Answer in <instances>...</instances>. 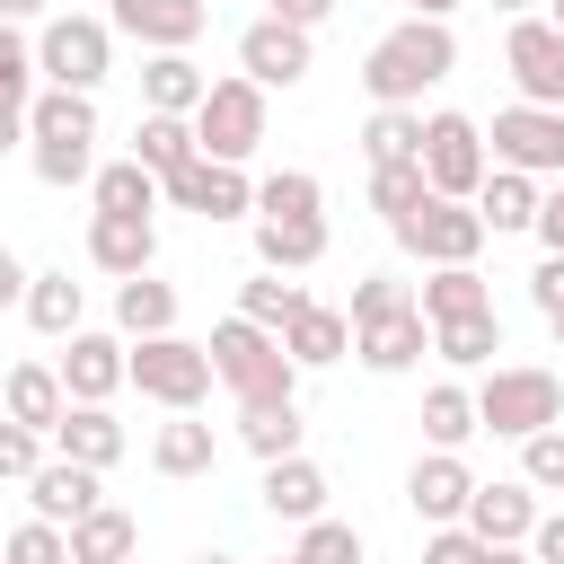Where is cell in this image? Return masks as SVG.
Listing matches in <instances>:
<instances>
[{
    "mask_svg": "<svg viewBox=\"0 0 564 564\" xmlns=\"http://www.w3.org/2000/svg\"><path fill=\"white\" fill-rule=\"evenodd\" d=\"M458 70V35L441 18H397L370 53H361V88L370 106H423V88H441Z\"/></svg>",
    "mask_w": 564,
    "mask_h": 564,
    "instance_id": "cell-1",
    "label": "cell"
},
{
    "mask_svg": "<svg viewBox=\"0 0 564 564\" xmlns=\"http://www.w3.org/2000/svg\"><path fill=\"white\" fill-rule=\"evenodd\" d=\"M467 397H476V432H494V441H529V432L564 423V379L546 361H494Z\"/></svg>",
    "mask_w": 564,
    "mask_h": 564,
    "instance_id": "cell-2",
    "label": "cell"
},
{
    "mask_svg": "<svg viewBox=\"0 0 564 564\" xmlns=\"http://www.w3.org/2000/svg\"><path fill=\"white\" fill-rule=\"evenodd\" d=\"M203 352H212V379H220L238 405H291V397H300V370H291L282 335H264V326H247V317H220Z\"/></svg>",
    "mask_w": 564,
    "mask_h": 564,
    "instance_id": "cell-3",
    "label": "cell"
},
{
    "mask_svg": "<svg viewBox=\"0 0 564 564\" xmlns=\"http://www.w3.org/2000/svg\"><path fill=\"white\" fill-rule=\"evenodd\" d=\"M106 70H115V26H106V18H70V9H53V18L35 26V79H44V88H79V97H97Z\"/></svg>",
    "mask_w": 564,
    "mask_h": 564,
    "instance_id": "cell-4",
    "label": "cell"
},
{
    "mask_svg": "<svg viewBox=\"0 0 564 564\" xmlns=\"http://www.w3.org/2000/svg\"><path fill=\"white\" fill-rule=\"evenodd\" d=\"M123 388H141L150 405L167 414H194L212 397V352L194 335H150V344H123Z\"/></svg>",
    "mask_w": 564,
    "mask_h": 564,
    "instance_id": "cell-5",
    "label": "cell"
},
{
    "mask_svg": "<svg viewBox=\"0 0 564 564\" xmlns=\"http://www.w3.org/2000/svg\"><path fill=\"white\" fill-rule=\"evenodd\" d=\"M185 123H194V150H203V159L247 167L256 141H264V88H256V79H212L203 106H194Z\"/></svg>",
    "mask_w": 564,
    "mask_h": 564,
    "instance_id": "cell-6",
    "label": "cell"
},
{
    "mask_svg": "<svg viewBox=\"0 0 564 564\" xmlns=\"http://www.w3.org/2000/svg\"><path fill=\"white\" fill-rule=\"evenodd\" d=\"M423 185L441 194V203H476V185H485V123L476 115H458V106H441V115H423Z\"/></svg>",
    "mask_w": 564,
    "mask_h": 564,
    "instance_id": "cell-7",
    "label": "cell"
},
{
    "mask_svg": "<svg viewBox=\"0 0 564 564\" xmlns=\"http://www.w3.org/2000/svg\"><path fill=\"white\" fill-rule=\"evenodd\" d=\"M485 159L494 167H520V176H564V106H502L494 115V132H485Z\"/></svg>",
    "mask_w": 564,
    "mask_h": 564,
    "instance_id": "cell-8",
    "label": "cell"
},
{
    "mask_svg": "<svg viewBox=\"0 0 564 564\" xmlns=\"http://www.w3.org/2000/svg\"><path fill=\"white\" fill-rule=\"evenodd\" d=\"M397 247H405L423 273H441V264H476V256H485V220H476V203H441V194H423V212L397 220Z\"/></svg>",
    "mask_w": 564,
    "mask_h": 564,
    "instance_id": "cell-9",
    "label": "cell"
},
{
    "mask_svg": "<svg viewBox=\"0 0 564 564\" xmlns=\"http://www.w3.org/2000/svg\"><path fill=\"white\" fill-rule=\"evenodd\" d=\"M159 203H176V212H194V220H256V176L194 150L176 176H159Z\"/></svg>",
    "mask_w": 564,
    "mask_h": 564,
    "instance_id": "cell-10",
    "label": "cell"
},
{
    "mask_svg": "<svg viewBox=\"0 0 564 564\" xmlns=\"http://www.w3.org/2000/svg\"><path fill=\"white\" fill-rule=\"evenodd\" d=\"M317 70V35H300V26H282V18H256L247 35H238V79H256L264 97L273 88H300Z\"/></svg>",
    "mask_w": 564,
    "mask_h": 564,
    "instance_id": "cell-11",
    "label": "cell"
},
{
    "mask_svg": "<svg viewBox=\"0 0 564 564\" xmlns=\"http://www.w3.org/2000/svg\"><path fill=\"white\" fill-rule=\"evenodd\" d=\"M502 70L520 88V106H564V35L546 18H511L502 35Z\"/></svg>",
    "mask_w": 564,
    "mask_h": 564,
    "instance_id": "cell-12",
    "label": "cell"
},
{
    "mask_svg": "<svg viewBox=\"0 0 564 564\" xmlns=\"http://www.w3.org/2000/svg\"><path fill=\"white\" fill-rule=\"evenodd\" d=\"M106 26L132 35L141 53H194V35L212 26V0H106Z\"/></svg>",
    "mask_w": 564,
    "mask_h": 564,
    "instance_id": "cell-13",
    "label": "cell"
},
{
    "mask_svg": "<svg viewBox=\"0 0 564 564\" xmlns=\"http://www.w3.org/2000/svg\"><path fill=\"white\" fill-rule=\"evenodd\" d=\"M467 494H476V467H467L458 449H423V458L405 467V511H414L423 529H458V520H467Z\"/></svg>",
    "mask_w": 564,
    "mask_h": 564,
    "instance_id": "cell-14",
    "label": "cell"
},
{
    "mask_svg": "<svg viewBox=\"0 0 564 564\" xmlns=\"http://www.w3.org/2000/svg\"><path fill=\"white\" fill-rule=\"evenodd\" d=\"M423 352H432V326H423V308H414V300H405V308H388V317H361V326H352V361H361L370 379H405Z\"/></svg>",
    "mask_w": 564,
    "mask_h": 564,
    "instance_id": "cell-15",
    "label": "cell"
},
{
    "mask_svg": "<svg viewBox=\"0 0 564 564\" xmlns=\"http://www.w3.org/2000/svg\"><path fill=\"white\" fill-rule=\"evenodd\" d=\"M62 397L70 405H106L115 388H123V335H106V326H79V335H62Z\"/></svg>",
    "mask_w": 564,
    "mask_h": 564,
    "instance_id": "cell-16",
    "label": "cell"
},
{
    "mask_svg": "<svg viewBox=\"0 0 564 564\" xmlns=\"http://www.w3.org/2000/svg\"><path fill=\"white\" fill-rule=\"evenodd\" d=\"M458 529L485 538V546H529V529H538V494H529L520 476H494V485L467 494V520H458Z\"/></svg>",
    "mask_w": 564,
    "mask_h": 564,
    "instance_id": "cell-17",
    "label": "cell"
},
{
    "mask_svg": "<svg viewBox=\"0 0 564 564\" xmlns=\"http://www.w3.org/2000/svg\"><path fill=\"white\" fill-rule=\"evenodd\" d=\"M44 449H53V458H70V467H97V476H106V467L132 449V432H123L106 405H62V423L44 432Z\"/></svg>",
    "mask_w": 564,
    "mask_h": 564,
    "instance_id": "cell-18",
    "label": "cell"
},
{
    "mask_svg": "<svg viewBox=\"0 0 564 564\" xmlns=\"http://www.w3.org/2000/svg\"><path fill=\"white\" fill-rule=\"evenodd\" d=\"M88 264L132 282L159 264V220H123V212H88Z\"/></svg>",
    "mask_w": 564,
    "mask_h": 564,
    "instance_id": "cell-19",
    "label": "cell"
},
{
    "mask_svg": "<svg viewBox=\"0 0 564 564\" xmlns=\"http://www.w3.org/2000/svg\"><path fill=\"white\" fill-rule=\"evenodd\" d=\"M26 502H35V520H53V529H70V520H88V511L106 502V485H97V467H70V458H44V467L26 476Z\"/></svg>",
    "mask_w": 564,
    "mask_h": 564,
    "instance_id": "cell-20",
    "label": "cell"
},
{
    "mask_svg": "<svg viewBox=\"0 0 564 564\" xmlns=\"http://www.w3.org/2000/svg\"><path fill=\"white\" fill-rule=\"evenodd\" d=\"M256 494H264V511H273V520L308 529V520H326V494H335V485H326V467H317V458L300 449V458H273Z\"/></svg>",
    "mask_w": 564,
    "mask_h": 564,
    "instance_id": "cell-21",
    "label": "cell"
},
{
    "mask_svg": "<svg viewBox=\"0 0 564 564\" xmlns=\"http://www.w3.org/2000/svg\"><path fill=\"white\" fill-rule=\"evenodd\" d=\"M26 326L44 335V344H62V335H79L88 326V291L70 282V264H53V273H26Z\"/></svg>",
    "mask_w": 564,
    "mask_h": 564,
    "instance_id": "cell-22",
    "label": "cell"
},
{
    "mask_svg": "<svg viewBox=\"0 0 564 564\" xmlns=\"http://www.w3.org/2000/svg\"><path fill=\"white\" fill-rule=\"evenodd\" d=\"M282 352H291V370H335V361L352 352V317L326 308V300H308V308L282 326Z\"/></svg>",
    "mask_w": 564,
    "mask_h": 564,
    "instance_id": "cell-23",
    "label": "cell"
},
{
    "mask_svg": "<svg viewBox=\"0 0 564 564\" xmlns=\"http://www.w3.org/2000/svg\"><path fill=\"white\" fill-rule=\"evenodd\" d=\"M150 467H159L167 485H194V476H212V467H220V441H212V423H194V414H167V423L150 432Z\"/></svg>",
    "mask_w": 564,
    "mask_h": 564,
    "instance_id": "cell-24",
    "label": "cell"
},
{
    "mask_svg": "<svg viewBox=\"0 0 564 564\" xmlns=\"http://www.w3.org/2000/svg\"><path fill=\"white\" fill-rule=\"evenodd\" d=\"M538 176H520V167H485V185H476V220H485V238H511V229H538Z\"/></svg>",
    "mask_w": 564,
    "mask_h": 564,
    "instance_id": "cell-25",
    "label": "cell"
},
{
    "mask_svg": "<svg viewBox=\"0 0 564 564\" xmlns=\"http://www.w3.org/2000/svg\"><path fill=\"white\" fill-rule=\"evenodd\" d=\"M115 335H123V344L176 335V282H159V273H132V282H115Z\"/></svg>",
    "mask_w": 564,
    "mask_h": 564,
    "instance_id": "cell-26",
    "label": "cell"
},
{
    "mask_svg": "<svg viewBox=\"0 0 564 564\" xmlns=\"http://www.w3.org/2000/svg\"><path fill=\"white\" fill-rule=\"evenodd\" d=\"M62 405H70V397H62V370H53V361H18V370L0 379V414L26 423V432H53Z\"/></svg>",
    "mask_w": 564,
    "mask_h": 564,
    "instance_id": "cell-27",
    "label": "cell"
},
{
    "mask_svg": "<svg viewBox=\"0 0 564 564\" xmlns=\"http://www.w3.org/2000/svg\"><path fill=\"white\" fill-rule=\"evenodd\" d=\"M203 88H212V79H203L194 53H150V62H141V115H194Z\"/></svg>",
    "mask_w": 564,
    "mask_h": 564,
    "instance_id": "cell-28",
    "label": "cell"
},
{
    "mask_svg": "<svg viewBox=\"0 0 564 564\" xmlns=\"http://www.w3.org/2000/svg\"><path fill=\"white\" fill-rule=\"evenodd\" d=\"M62 538H70V564H132V555H141V529H132L123 502H97V511L70 520Z\"/></svg>",
    "mask_w": 564,
    "mask_h": 564,
    "instance_id": "cell-29",
    "label": "cell"
},
{
    "mask_svg": "<svg viewBox=\"0 0 564 564\" xmlns=\"http://www.w3.org/2000/svg\"><path fill=\"white\" fill-rule=\"evenodd\" d=\"M414 308H423V326H449V317H485V308H494V291H485V273H476V264H441V273H423Z\"/></svg>",
    "mask_w": 564,
    "mask_h": 564,
    "instance_id": "cell-30",
    "label": "cell"
},
{
    "mask_svg": "<svg viewBox=\"0 0 564 564\" xmlns=\"http://www.w3.org/2000/svg\"><path fill=\"white\" fill-rule=\"evenodd\" d=\"M26 141H97V97H79V88H35V97H26Z\"/></svg>",
    "mask_w": 564,
    "mask_h": 564,
    "instance_id": "cell-31",
    "label": "cell"
},
{
    "mask_svg": "<svg viewBox=\"0 0 564 564\" xmlns=\"http://www.w3.org/2000/svg\"><path fill=\"white\" fill-rule=\"evenodd\" d=\"M88 194H97V212H123V220H159V176H150L141 159H106V167L88 176Z\"/></svg>",
    "mask_w": 564,
    "mask_h": 564,
    "instance_id": "cell-32",
    "label": "cell"
},
{
    "mask_svg": "<svg viewBox=\"0 0 564 564\" xmlns=\"http://www.w3.org/2000/svg\"><path fill=\"white\" fill-rule=\"evenodd\" d=\"M326 256V220H256V264L264 273H308Z\"/></svg>",
    "mask_w": 564,
    "mask_h": 564,
    "instance_id": "cell-33",
    "label": "cell"
},
{
    "mask_svg": "<svg viewBox=\"0 0 564 564\" xmlns=\"http://www.w3.org/2000/svg\"><path fill=\"white\" fill-rule=\"evenodd\" d=\"M238 441L273 467V458H300L308 449V423H300V397L291 405H238Z\"/></svg>",
    "mask_w": 564,
    "mask_h": 564,
    "instance_id": "cell-34",
    "label": "cell"
},
{
    "mask_svg": "<svg viewBox=\"0 0 564 564\" xmlns=\"http://www.w3.org/2000/svg\"><path fill=\"white\" fill-rule=\"evenodd\" d=\"M361 159H370V167L423 159V106H370V123H361Z\"/></svg>",
    "mask_w": 564,
    "mask_h": 564,
    "instance_id": "cell-35",
    "label": "cell"
},
{
    "mask_svg": "<svg viewBox=\"0 0 564 564\" xmlns=\"http://www.w3.org/2000/svg\"><path fill=\"white\" fill-rule=\"evenodd\" d=\"M300 308H308V291H300L291 273H264V264H256V273L238 282V317H247V326H264V335H282Z\"/></svg>",
    "mask_w": 564,
    "mask_h": 564,
    "instance_id": "cell-36",
    "label": "cell"
},
{
    "mask_svg": "<svg viewBox=\"0 0 564 564\" xmlns=\"http://www.w3.org/2000/svg\"><path fill=\"white\" fill-rule=\"evenodd\" d=\"M414 423H423V441H432V449H467V441H476V397H467L458 379H432Z\"/></svg>",
    "mask_w": 564,
    "mask_h": 564,
    "instance_id": "cell-37",
    "label": "cell"
},
{
    "mask_svg": "<svg viewBox=\"0 0 564 564\" xmlns=\"http://www.w3.org/2000/svg\"><path fill=\"white\" fill-rule=\"evenodd\" d=\"M256 220H326V185L308 167H273L256 185Z\"/></svg>",
    "mask_w": 564,
    "mask_h": 564,
    "instance_id": "cell-38",
    "label": "cell"
},
{
    "mask_svg": "<svg viewBox=\"0 0 564 564\" xmlns=\"http://www.w3.org/2000/svg\"><path fill=\"white\" fill-rule=\"evenodd\" d=\"M432 352L449 361V370H494V352H502V317L485 308V317H449V326H432Z\"/></svg>",
    "mask_w": 564,
    "mask_h": 564,
    "instance_id": "cell-39",
    "label": "cell"
},
{
    "mask_svg": "<svg viewBox=\"0 0 564 564\" xmlns=\"http://www.w3.org/2000/svg\"><path fill=\"white\" fill-rule=\"evenodd\" d=\"M132 159H141L150 176H176V167L194 159V123H185V115H141V123H132Z\"/></svg>",
    "mask_w": 564,
    "mask_h": 564,
    "instance_id": "cell-40",
    "label": "cell"
},
{
    "mask_svg": "<svg viewBox=\"0 0 564 564\" xmlns=\"http://www.w3.org/2000/svg\"><path fill=\"white\" fill-rule=\"evenodd\" d=\"M423 194H432V185H423V167H414V159L370 167V212H379L388 229H397V220H414V212H423Z\"/></svg>",
    "mask_w": 564,
    "mask_h": 564,
    "instance_id": "cell-41",
    "label": "cell"
},
{
    "mask_svg": "<svg viewBox=\"0 0 564 564\" xmlns=\"http://www.w3.org/2000/svg\"><path fill=\"white\" fill-rule=\"evenodd\" d=\"M35 185H88L97 176V141H26Z\"/></svg>",
    "mask_w": 564,
    "mask_h": 564,
    "instance_id": "cell-42",
    "label": "cell"
},
{
    "mask_svg": "<svg viewBox=\"0 0 564 564\" xmlns=\"http://www.w3.org/2000/svg\"><path fill=\"white\" fill-rule=\"evenodd\" d=\"M26 97H35V35L0 26V115H26Z\"/></svg>",
    "mask_w": 564,
    "mask_h": 564,
    "instance_id": "cell-43",
    "label": "cell"
},
{
    "mask_svg": "<svg viewBox=\"0 0 564 564\" xmlns=\"http://www.w3.org/2000/svg\"><path fill=\"white\" fill-rule=\"evenodd\" d=\"M291 555H300V564H370V546H361V529H352V520H308Z\"/></svg>",
    "mask_w": 564,
    "mask_h": 564,
    "instance_id": "cell-44",
    "label": "cell"
},
{
    "mask_svg": "<svg viewBox=\"0 0 564 564\" xmlns=\"http://www.w3.org/2000/svg\"><path fill=\"white\" fill-rule=\"evenodd\" d=\"M0 564H70V538H62L53 520H18V529L0 538Z\"/></svg>",
    "mask_w": 564,
    "mask_h": 564,
    "instance_id": "cell-45",
    "label": "cell"
},
{
    "mask_svg": "<svg viewBox=\"0 0 564 564\" xmlns=\"http://www.w3.org/2000/svg\"><path fill=\"white\" fill-rule=\"evenodd\" d=\"M520 485H529V494H564V423L520 441Z\"/></svg>",
    "mask_w": 564,
    "mask_h": 564,
    "instance_id": "cell-46",
    "label": "cell"
},
{
    "mask_svg": "<svg viewBox=\"0 0 564 564\" xmlns=\"http://www.w3.org/2000/svg\"><path fill=\"white\" fill-rule=\"evenodd\" d=\"M44 458H53V449H44V432H26V423H9V414H0V485H26Z\"/></svg>",
    "mask_w": 564,
    "mask_h": 564,
    "instance_id": "cell-47",
    "label": "cell"
},
{
    "mask_svg": "<svg viewBox=\"0 0 564 564\" xmlns=\"http://www.w3.org/2000/svg\"><path fill=\"white\" fill-rule=\"evenodd\" d=\"M405 300H414V282H397V273H361V282H352V308H344V317L361 326V317H388V308H405Z\"/></svg>",
    "mask_w": 564,
    "mask_h": 564,
    "instance_id": "cell-48",
    "label": "cell"
},
{
    "mask_svg": "<svg viewBox=\"0 0 564 564\" xmlns=\"http://www.w3.org/2000/svg\"><path fill=\"white\" fill-rule=\"evenodd\" d=\"M423 564H485V538H467V529H432V538H423Z\"/></svg>",
    "mask_w": 564,
    "mask_h": 564,
    "instance_id": "cell-49",
    "label": "cell"
},
{
    "mask_svg": "<svg viewBox=\"0 0 564 564\" xmlns=\"http://www.w3.org/2000/svg\"><path fill=\"white\" fill-rule=\"evenodd\" d=\"M335 9H344V0H264V18H282V26H300V35H317Z\"/></svg>",
    "mask_w": 564,
    "mask_h": 564,
    "instance_id": "cell-50",
    "label": "cell"
},
{
    "mask_svg": "<svg viewBox=\"0 0 564 564\" xmlns=\"http://www.w3.org/2000/svg\"><path fill=\"white\" fill-rule=\"evenodd\" d=\"M529 300H538V317H555V308H564V256H538V273H529Z\"/></svg>",
    "mask_w": 564,
    "mask_h": 564,
    "instance_id": "cell-51",
    "label": "cell"
},
{
    "mask_svg": "<svg viewBox=\"0 0 564 564\" xmlns=\"http://www.w3.org/2000/svg\"><path fill=\"white\" fill-rule=\"evenodd\" d=\"M538 238H546V256H564V176L538 194Z\"/></svg>",
    "mask_w": 564,
    "mask_h": 564,
    "instance_id": "cell-52",
    "label": "cell"
},
{
    "mask_svg": "<svg viewBox=\"0 0 564 564\" xmlns=\"http://www.w3.org/2000/svg\"><path fill=\"white\" fill-rule=\"evenodd\" d=\"M529 555H538V564H564V511H538V529H529Z\"/></svg>",
    "mask_w": 564,
    "mask_h": 564,
    "instance_id": "cell-53",
    "label": "cell"
},
{
    "mask_svg": "<svg viewBox=\"0 0 564 564\" xmlns=\"http://www.w3.org/2000/svg\"><path fill=\"white\" fill-rule=\"evenodd\" d=\"M26 300V264H18V247H0V308H18Z\"/></svg>",
    "mask_w": 564,
    "mask_h": 564,
    "instance_id": "cell-54",
    "label": "cell"
},
{
    "mask_svg": "<svg viewBox=\"0 0 564 564\" xmlns=\"http://www.w3.org/2000/svg\"><path fill=\"white\" fill-rule=\"evenodd\" d=\"M53 0H0V26H44Z\"/></svg>",
    "mask_w": 564,
    "mask_h": 564,
    "instance_id": "cell-55",
    "label": "cell"
},
{
    "mask_svg": "<svg viewBox=\"0 0 564 564\" xmlns=\"http://www.w3.org/2000/svg\"><path fill=\"white\" fill-rule=\"evenodd\" d=\"M449 9L458 0H405V18H441V26H449Z\"/></svg>",
    "mask_w": 564,
    "mask_h": 564,
    "instance_id": "cell-56",
    "label": "cell"
},
{
    "mask_svg": "<svg viewBox=\"0 0 564 564\" xmlns=\"http://www.w3.org/2000/svg\"><path fill=\"white\" fill-rule=\"evenodd\" d=\"M485 564H538L529 546H485Z\"/></svg>",
    "mask_w": 564,
    "mask_h": 564,
    "instance_id": "cell-57",
    "label": "cell"
},
{
    "mask_svg": "<svg viewBox=\"0 0 564 564\" xmlns=\"http://www.w3.org/2000/svg\"><path fill=\"white\" fill-rule=\"evenodd\" d=\"M26 141V115H0V150H18Z\"/></svg>",
    "mask_w": 564,
    "mask_h": 564,
    "instance_id": "cell-58",
    "label": "cell"
},
{
    "mask_svg": "<svg viewBox=\"0 0 564 564\" xmlns=\"http://www.w3.org/2000/svg\"><path fill=\"white\" fill-rule=\"evenodd\" d=\"M502 18H546V0H494Z\"/></svg>",
    "mask_w": 564,
    "mask_h": 564,
    "instance_id": "cell-59",
    "label": "cell"
},
{
    "mask_svg": "<svg viewBox=\"0 0 564 564\" xmlns=\"http://www.w3.org/2000/svg\"><path fill=\"white\" fill-rule=\"evenodd\" d=\"M546 26H555V35H564V0H546Z\"/></svg>",
    "mask_w": 564,
    "mask_h": 564,
    "instance_id": "cell-60",
    "label": "cell"
},
{
    "mask_svg": "<svg viewBox=\"0 0 564 564\" xmlns=\"http://www.w3.org/2000/svg\"><path fill=\"white\" fill-rule=\"evenodd\" d=\"M546 326H555V344H564V308H555V317H546Z\"/></svg>",
    "mask_w": 564,
    "mask_h": 564,
    "instance_id": "cell-61",
    "label": "cell"
},
{
    "mask_svg": "<svg viewBox=\"0 0 564 564\" xmlns=\"http://www.w3.org/2000/svg\"><path fill=\"white\" fill-rule=\"evenodd\" d=\"M194 564H238V555H194Z\"/></svg>",
    "mask_w": 564,
    "mask_h": 564,
    "instance_id": "cell-62",
    "label": "cell"
},
{
    "mask_svg": "<svg viewBox=\"0 0 564 564\" xmlns=\"http://www.w3.org/2000/svg\"><path fill=\"white\" fill-rule=\"evenodd\" d=\"M273 564H300V555H273Z\"/></svg>",
    "mask_w": 564,
    "mask_h": 564,
    "instance_id": "cell-63",
    "label": "cell"
},
{
    "mask_svg": "<svg viewBox=\"0 0 564 564\" xmlns=\"http://www.w3.org/2000/svg\"><path fill=\"white\" fill-rule=\"evenodd\" d=\"M132 564H141V555H132Z\"/></svg>",
    "mask_w": 564,
    "mask_h": 564,
    "instance_id": "cell-64",
    "label": "cell"
}]
</instances>
